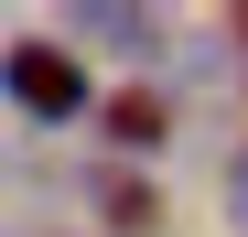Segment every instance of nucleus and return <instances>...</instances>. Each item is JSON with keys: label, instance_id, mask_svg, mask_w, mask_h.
Returning a JSON list of instances; mask_svg holds the SVG:
<instances>
[{"label": "nucleus", "instance_id": "3", "mask_svg": "<svg viewBox=\"0 0 248 237\" xmlns=\"http://www.w3.org/2000/svg\"><path fill=\"white\" fill-rule=\"evenodd\" d=\"M227 216H237V237H248V151L227 162Z\"/></svg>", "mask_w": 248, "mask_h": 237}, {"label": "nucleus", "instance_id": "2", "mask_svg": "<svg viewBox=\"0 0 248 237\" xmlns=\"http://www.w3.org/2000/svg\"><path fill=\"white\" fill-rule=\"evenodd\" d=\"M108 140H119V151H151V140H162V97H151V87L108 97Z\"/></svg>", "mask_w": 248, "mask_h": 237}, {"label": "nucleus", "instance_id": "1", "mask_svg": "<svg viewBox=\"0 0 248 237\" xmlns=\"http://www.w3.org/2000/svg\"><path fill=\"white\" fill-rule=\"evenodd\" d=\"M11 97L32 118H76V108H87V75H76L65 44H11Z\"/></svg>", "mask_w": 248, "mask_h": 237}]
</instances>
